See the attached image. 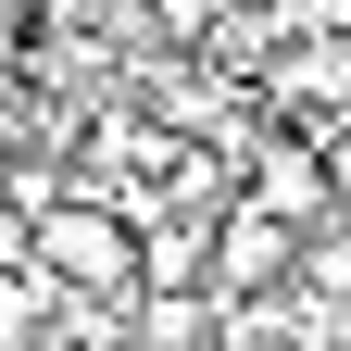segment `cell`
I'll return each mask as SVG.
<instances>
[{"label": "cell", "mask_w": 351, "mask_h": 351, "mask_svg": "<svg viewBox=\"0 0 351 351\" xmlns=\"http://www.w3.org/2000/svg\"><path fill=\"white\" fill-rule=\"evenodd\" d=\"M38 276L75 289V301H138V226L113 201H63L38 213Z\"/></svg>", "instance_id": "cell-1"}, {"label": "cell", "mask_w": 351, "mask_h": 351, "mask_svg": "<svg viewBox=\"0 0 351 351\" xmlns=\"http://www.w3.org/2000/svg\"><path fill=\"white\" fill-rule=\"evenodd\" d=\"M301 239H314V226H289V213L276 201H226V213H213V289H226V301H263V289H301Z\"/></svg>", "instance_id": "cell-2"}, {"label": "cell", "mask_w": 351, "mask_h": 351, "mask_svg": "<svg viewBox=\"0 0 351 351\" xmlns=\"http://www.w3.org/2000/svg\"><path fill=\"white\" fill-rule=\"evenodd\" d=\"M251 201H276L289 226H326V201H339L326 138H301V125H263V138H251Z\"/></svg>", "instance_id": "cell-3"}, {"label": "cell", "mask_w": 351, "mask_h": 351, "mask_svg": "<svg viewBox=\"0 0 351 351\" xmlns=\"http://www.w3.org/2000/svg\"><path fill=\"white\" fill-rule=\"evenodd\" d=\"M138 289L151 301H201L213 289V226H138Z\"/></svg>", "instance_id": "cell-4"}, {"label": "cell", "mask_w": 351, "mask_h": 351, "mask_svg": "<svg viewBox=\"0 0 351 351\" xmlns=\"http://www.w3.org/2000/svg\"><path fill=\"white\" fill-rule=\"evenodd\" d=\"M301 289L351 314V226H314V239H301Z\"/></svg>", "instance_id": "cell-5"}, {"label": "cell", "mask_w": 351, "mask_h": 351, "mask_svg": "<svg viewBox=\"0 0 351 351\" xmlns=\"http://www.w3.org/2000/svg\"><path fill=\"white\" fill-rule=\"evenodd\" d=\"M326 176H339V201H351V125H326Z\"/></svg>", "instance_id": "cell-6"}, {"label": "cell", "mask_w": 351, "mask_h": 351, "mask_svg": "<svg viewBox=\"0 0 351 351\" xmlns=\"http://www.w3.org/2000/svg\"><path fill=\"white\" fill-rule=\"evenodd\" d=\"M0 13H38V0H0Z\"/></svg>", "instance_id": "cell-7"}]
</instances>
